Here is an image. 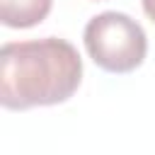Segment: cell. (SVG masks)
<instances>
[{"mask_svg":"<svg viewBox=\"0 0 155 155\" xmlns=\"http://www.w3.org/2000/svg\"><path fill=\"white\" fill-rule=\"evenodd\" d=\"M80 82L82 58L65 39L10 41L0 48V104L10 111L68 102Z\"/></svg>","mask_w":155,"mask_h":155,"instance_id":"cell-1","label":"cell"},{"mask_svg":"<svg viewBox=\"0 0 155 155\" xmlns=\"http://www.w3.org/2000/svg\"><path fill=\"white\" fill-rule=\"evenodd\" d=\"M82 41L94 65L114 75L140 68L148 53V36L143 27L126 12L116 10L94 15L85 24Z\"/></svg>","mask_w":155,"mask_h":155,"instance_id":"cell-2","label":"cell"},{"mask_svg":"<svg viewBox=\"0 0 155 155\" xmlns=\"http://www.w3.org/2000/svg\"><path fill=\"white\" fill-rule=\"evenodd\" d=\"M53 0H0V22L10 29H29L41 24Z\"/></svg>","mask_w":155,"mask_h":155,"instance_id":"cell-3","label":"cell"},{"mask_svg":"<svg viewBox=\"0 0 155 155\" xmlns=\"http://www.w3.org/2000/svg\"><path fill=\"white\" fill-rule=\"evenodd\" d=\"M143 12L155 22V0H143Z\"/></svg>","mask_w":155,"mask_h":155,"instance_id":"cell-4","label":"cell"}]
</instances>
